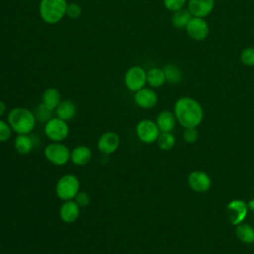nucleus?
<instances>
[{
    "label": "nucleus",
    "mask_w": 254,
    "mask_h": 254,
    "mask_svg": "<svg viewBox=\"0 0 254 254\" xmlns=\"http://www.w3.org/2000/svg\"><path fill=\"white\" fill-rule=\"evenodd\" d=\"M174 114L177 122L184 128L197 127L203 119V109L200 103L189 96L181 97L175 102Z\"/></svg>",
    "instance_id": "1"
},
{
    "label": "nucleus",
    "mask_w": 254,
    "mask_h": 254,
    "mask_svg": "<svg viewBox=\"0 0 254 254\" xmlns=\"http://www.w3.org/2000/svg\"><path fill=\"white\" fill-rule=\"evenodd\" d=\"M36 121L34 111L22 106L12 108L7 115V122L17 135L31 134L36 126Z\"/></svg>",
    "instance_id": "2"
},
{
    "label": "nucleus",
    "mask_w": 254,
    "mask_h": 254,
    "mask_svg": "<svg viewBox=\"0 0 254 254\" xmlns=\"http://www.w3.org/2000/svg\"><path fill=\"white\" fill-rule=\"evenodd\" d=\"M67 4L66 0H40V18L46 24H58L65 17Z\"/></svg>",
    "instance_id": "3"
},
{
    "label": "nucleus",
    "mask_w": 254,
    "mask_h": 254,
    "mask_svg": "<svg viewBox=\"0 0 254 254\" xmlns=\"http://www.w3.org/2000/svg\"><path fill=\"white\" fill-rule=\"evenodd\" d=\"M80 182L73 174H65L62 176L55 188L56 195L63 201L71 200L80 190Z\"/></svg>",
    "instance_id": "4"
},
{
    "label": "nucleus",
    "mask_w": 254,
    "mask_h": 254,
    "mask_svg": "<svg viewBox=\"0 0 254 254\" xmlns=\"http://www.w3.org/2000/svg\"><path fill=\"white\" fill-rule=\"evenodd\" d=\"M44 156L52 165L62 167L70 161V150L63 142H51L45 147Z\"/></svg>",
    "instance_id": "5"
},
{
    "label": "nucleus",
    "mask_w": 254,
    "mask_h": 254,
    "mask_svg": "<svg viewBox=\"0 0 254 254\" xmlns=\"http://www.w3.org/2000/svg\"><path fill=\"white\" fill-rule=\"evenodd\" d=\"M44 133L51 142H63L69 134V127L66 121L56 116L45 123Z\"/></svg>",
    "instance_id": "6"
},
{
    "label": "nucleus",
    "mask_w": 254,
    "mask_h": 254,
    "mask_svg": "<svg viewBox=\"0 0 254 254\" xmlns=\"http://www.w3.org/2000/svg\"><path fill=\"white\" fill-rule=\"evenodd\" d=\"M123 80L129 91L136 92L147 84V71L140 65H132L125 71Z\"/></svg>",
    "instance_id": "7"
},
{
    "label": "nucleus",
    "mask_w": 254,
    "mask_h": 254,
    "mask_svg": "<svg viewBox=\"0 0 254 254\" xmlns=\"http://www.w3.org/2000/svg\"><path fill=\"white\" fill-rule=\"evenodd\" d=\"M135 133L141 142L145 144H152L157 141L161 132L155 121L151 119H142L137 123Z\"/></svg>",
    "instance_id": "8"
},
{
    "label": "nucleus",
    "mask_w": 254,
    "mask_h": 254,
    "mask_svg": "<svg viewBox=\"0 0 254 254\" xmlns=\"http://www.w3.org/2000/svg\"><path fill=\"white\" fill-rule=\"evenodd\" d=\"M249 206L243 199H233L226 205V215L232 225H237L244 221L248 214Z\"/></svg>",
    "instance_id": "9"
},
{
    "label": "nucleus",
    "mask_w": 254,
    "mask_h": 254,
    "mask_svg": "<svg viewBox=\"0 0 254 254\" xmlns=\"http://www.w3.org/2000/svg\"><path fill=\"white\" fill-rule=\"evenodd\" d=\"M186 31L190 39L194 41H203L209 34V27L204 18L192 16L186 27Z\"/></svg>",
    "instance_id": "10"
},
{
    "label": "nucleus",
    "mask_w": 254,
    "mask_h": 254,
    "mask_svg": "<svg viewBox=\"0 0 254 254\" xmlns=\"http://www.w3.org/2000/svg\"><path fill=\"white\" fill-rule=\"evenodd\" d=\"M189 187L196 192H205L211 187L210 177L203 171H192L188 176Z\"/></svg>",
    "instance_id": "11"
},
{
    "label": "nucleus",
    "mask_w": 254,
    "mask_h": 254,
    "mask_svg": "<svg viewBox=\"0 0 254 254\" xmlns=\"http://www.w3.org/2000/svg\"><path fill=\"white\" fill-rule=\"evenodd\" d=\"M120 145V137L113 131L101 134L97 140V149L104 155H111L117 151Z\"/></svg>",
    "instance_id": "12"
},
{
    "label": "nucleus",
    "mask_w": 254,
    "mask_h": 254,
    "mask_svg": "<svg viewBox=\"0 0 254 254\" xmlns=\"http://www.w3.org/2000/svg\"><path fill=\"white\" fill-rule=\"evenodd\" d=\"M134 102L143 109H151L158 103V94L151 87H143L134 92Z\"/></svg>",
    "instance_id": "13"
},
{
    "label": "nucleus",
    "mask_w": 254,
    "mask_h": 254,
    "mask_svg": "<svg viewBox=\"0 0 254 254\" xmlns=\"http://www.w3.org/2000/svg\"><path fill=\"white\" fill-rule=\"evenodd\" d=\"M215 5V0H188V9L193 17L205 18Z\"/></svg>",
    "instance_id": "14"
},
{
    "label": "nucleus",
    "mask_w": 254,
    "mask_h": 254,
    "mask_svg": "<svg viewBox=\"0 0 254 254\" xmlns=\"http://www.w3.org/2000/svg\"><path fill=\"white\" fill-rule=\"evenodd\" d=\"M60 218L64 223H73L77 220L80 214V207L78 204L73 200H65L62 203L59 209Z\"/></svg>",
    "instance_id": "15"
},
{
    "label": "nucleus",
    "mask_w": 254,
    "mask_h": 254,
    "mask_svg": "<svg viewBox=\"0 0 254 254\" xmlns=\"http://www.w3.org/2000/svg\"><path fill=\"white\" fill-rule=\"evenodd\" d=\"M92 159V151L86 145H78L70 151V162L75 166H85Z\"/></svg>",
    "instance_id": "16"
},
{
    "label": "nucleus",
    "mask_w": 254,
    "mask_h": 254,
    "mask_svg": "<svg viewBox=\"0 0 254 254\" xmlns=\"http://www.w3.org/2000/svg\"><path fill=\"white\" fill-rule=\"evenodd\" d=\"M155 122L160 132H172L176 126L177 119L174 112L170 110H163L157 115Z\"/></svg>",
    "instance_id": "17"
},
{
    "label": "nucleus",
    "mask_w": 254,
    "mask_h": 254,
    "mask_svg": "<svg viewBox=\"0 0 254 254\" xmlns=\"http://www.w3.org/2000/svg\"><path fill=\"white\" fill-rule=\"evenodd\" d=\"M56 116L64 120V121H70L75 117L76 114V106L73 101L70 99H64L62 100L61 103L58 105V107L55 109Z\"/></svg>",
    "instance_id": "18"
},
{
    "label": "nucleus",
    "mask_w": 254,
    "mask_h": 254,
    "mask_svg": "<svg viewBox=\"0 0 254 254\" xmlns=\"http://www.w3.org/2000/svg\"><path fill=\"white\" fill-rule=\"evenodd\" d=\"M35 146L33 137L30 134H19L14 139V149L20 155H28Z\"/></svg>",
    "instance_id": "19"
},
{
    "label": "nucleus",
    "mask_w": 254,
    "mask_h": 254,
    "mask_svg": "<svg viewBox=\"0 0 254 254\" xmlns=\"http://www.w3.org/2000/svg\"><path fill=\"white\" fill-rule=\"evenodd\" d=\"M62 101V95L58 88L49 87L42 94V103L48 108L55 110Z\"/></svg>",
    "instance_id": "20"
},
{
    "label": "nucleus",
    "mask_w": 254,
    "mask_h": 254,
    "mask_svg": "<svg viewBox=\"0 0 254 254\" xmlns=\"http://www.w3.org/2000/svg\"><path fill=\"white\" fill-rule=\"evenodd\" d=\"M166 83V76L163 68L152 67L147 70V84L151 88H159Z\"/></svg>",
    "instance_id": "21"
},
{
    "label": "nucleus",
    "mask_w": 254,
    "mask_h": 254,
    "mask_svg": "<svg viewBox=\"0 0 254 254\" xmlns=\"http://www.w3.org/2000/svg\"><path fill=\"white\" fill-rule=\"evenodd\" d=\"M235 235L243 243L251 244L254 242V228L245 222H241L235 227Z\"/></svg>",
    "instance_id": "22"
},
{
    "label": "nucleus",
    "mask_w": 254,
    "mask_h": 254,
    "mask_svg": "<svg viewBox=\"0 0 254 254\" xmlns=\"http://www.w3.org/2000/svg\"><path fill=\"white\" fill-rule=\"evenodd\" d=\"M191 18H192V15L189 11V9L183 8L173 12L171 17V22L173 26L177 29H186L188 23Z\"/></svg>",
    "instance_id": "23"
},
{
    "label": "nucleus",
    "mask_w": 254,
    "mask_h": 254,
    "mask_svg": "<svg viewBox=\"0 0 254 254\" xmlns=\"http://www.w3.org/2000/svg\"><path fill=\"white\" fill-rule=\"evenodd\" d=\"M166 81L172 84L180 83L183 79V72L179 66L174 64H168L163 67Z\"/></svg>",
    "instance_id": "24"
},
{
    "label": "nucleus",
    "mask_w": 254,
    "mask_h": 254,
    "mask_svg": "<svg viewBox=\"0 0 254 254\" xmlns=\"http://www.w3.org/2000/svg\"><path fill=\"white\" fill-rule=\"evenodd\" d=\"M156 142L161 150L169 151L174 148L176 144V138L172 132H161Z\"/></svg>",
    "instance_id": "25"
},
{
    "label": "nucleus",
    "mask_w": 254,
    "mask_h": 254,
    "mask_svg": "<svg viewBox=\"0 0 254 254\" xmlns=\"http://www.w3.org/2000/svg\"><path fill=\"white\" fill-rule=\"evenodd\" d=\"M53 111L52 109L48 108L45 104H43L42 102L38 104V106L35 108L34 114L36 117V120L42 123H46L47 121H49L53 116Z\"/></svg>",
    "instance_id": "26"
},
{
    "label": "nucleus",
    "mask_w": 254,
    "mask_h": 254,
    "mask_svg": "<svg viewBox=\"0 0 254 254\" xmlns=\"http://www.w3.org/2000/svg\"><path fill=\"white\" fill-rule=\"evenodd\" d=\"M240 61L247 66H254V47L245 48L240 54Z\"/></svg>",
    "instance_id": "27"
},
{
    "label": "nucleus",
    "mask_w": 254,
    "mask_h": 254,
    "mask_svg": "<svg viewBox=\"0 0 254 254\" xmlns=\"http://www.w3.org/2000/svg\"><path fill=\"white\" fill-rule=\"evenodd\" d=\"M12 135V128L7 121L0 118V143L7 142Z\"/></svg>",
    "instance_id": "28"
},
{
    "label": "nucleus",
    "mask_w": 254,
    "mask_h": 254,
    "mask_svg": "<svg viewBox=\"0 0 254 254\" xmlns=\"http://www.w3.org/2000/svg\"><path fill=\"white\" fill-rule=\"evenodd\" d=\"M82 13V8L79 4L71 2L67 4L66 7V15L69 19H77L81 16Z\"/></svg>",
    "instance_id": "29"
},
{
    "label": "nucleus",
    "mask_w": 254,
    "mask_h": 254,
    "mask_svg": "<svg viewBox=\"0 0 254 254\" xmlns=\"http://www.w3.org/2000/svg\"><path fill=\"white\" fill-rule=\"evenodd\" d=\"M188 0H163V4L165 8L171 12L178 11L183 9L187 4Z\"/></svg>",
    "instance_id": "30"
},
{
    "label": "nucleus",
    "mask_w": 254,
    "mask_h": 254,
    "mask_svg": "<svg viewBox=\"0 0 254 254\" xmlns=\"http://www.w3.org/2000/svg\"><path fill=\"white\" fill-rule=\"evenodd\" d=\"M183 138L187 143H194L198 138V132L196 130V127L185 128L183 132Z\"/></svg>",
    "instance_id": "31"
},
{
    "label": "nucleus",
    "mask_w": 254,
    "mask_h": 254,
    "mask_svg": "<svg viewBox=\"0 0 254 254\" xmlns=\"http://www.w3.org/2000/svg\"><path fill=\"white\" fill-rule=\"evenodd\" d=\"M73 200L78 204L79 207H86L90 203V196L86 191L79 190Z\"/></svg>",
    "instance_id": "32"
},
{
    "label": "nucleus",
    "mask_w": 254,
    "mask_h": 254,
    "mask_svg": "<svg viewBox=\"0 0 254 254\" xmlns=\"http://www.w3.org/2000/svg\"><path fill=\"white\" fill-rule=\"evenodd\" d=\"M6 112V104L3 100L0 99V118L5 114Z\"/></svg>",
    "instance_id": "33"
}]
</instances>
